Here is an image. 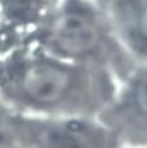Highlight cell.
I'll return each mask as SVG.
<instances>
[{"mask_svg":"<svg viewBox=\"0 0 147 148\" xmlns=\"http://www.w3.org/2000/svg\"><path fill=\"white\" fill-rule=\"evenodd\" d=\"M122 148H147V62H137L117 83L99 115Z\"/></svg>","mask_w":147,"mask_h":148,"instance_id":"cell-4","label":"cell"},{"mask_svg":"<svg viewBox=\"0 0 147 148\" xmlns=\"http://www.w3.org/2000/svg\"><path fill=\"white\" fill-rule=\"evenodd\" d=\"M24 148H122L110 129L93 115H24L12 112Z\"/></svg>","mask_w":147,"mask_h":148,"instance_id":"cell-3","label":"cell"},{"mask_svg":"<svg viewBox=\"0 0 147 148\" xmlns=\"http://www.w3.org/2000/svg\"><path fill=\"white\" fill-rule=\"evenodd\" d=\"M61 0H0L1 56L29 46Z\"/></svg>","mask_w":147,"mask_h":148,"instance_id":"cell-5","label":"cell"},{"mask_svg":"<svg viewBox=\"0 0 147 148\" xmlns=\"http://www.w3.org/2000/svg\"><path fill=\"white\" fill-rule=\"evenodd\" d=\"M117 83L106 70L63 60L32 46L0 58V103L16 114L99 117Z\"/></svg>","mask_w":147,"mask_h":148,"instance_id":"cell-1","label":"cell"},{"mask_svg":"<svg viewBox=\"0 0 147 148\" xmlns=\"http://www.w3.org/2000/svg\"><path fill=\"white\" fill-rule=\"evenodd\" d=\"M110 18L131 58L147 62V0H134Z\"/></svg>","mask_w":147,"mask_h":148,"instance_id":"cell-6","label":"cell"},{"mask_svg":"<svg viewBox=\"0 0 147 148\" xmlns=\"http://www.w3.org/2000/svg\"><path fill=\"white\" fill-rule=\"evenodd\" d=\"M29 46L67 62L103 68L118 80L137 63L110 16L93 0H61Z\"/></svg>","mask_w":147,"mask_h":148,"instance_id":"cell-2","label":"cell"},{"mask_svg":"<svg viewBox=\"0 0 147 148\" xmlns=\"http://www.w3.org/2000/svg\"><path fill=\"white\" fill-rule=\"evenodd\" d=\"M93 1H96L112 17L121 12L122 9H125L126 7H129L134 0H93Z\"/></svg>","mask_w":147,"mask_h":148,"instance_id":"cell-7","label":"cell"}]
</instances>
